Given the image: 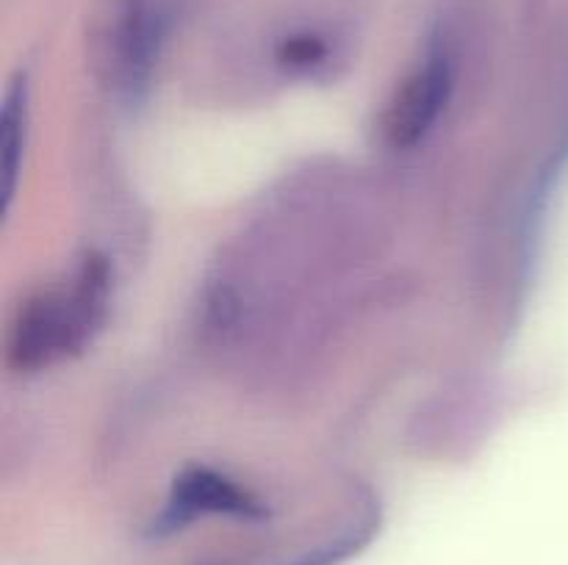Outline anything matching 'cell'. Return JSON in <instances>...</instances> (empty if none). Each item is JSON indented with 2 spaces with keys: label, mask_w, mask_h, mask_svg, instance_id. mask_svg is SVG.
I'll use <instances>...</instances> for the list:
<instances>
[{
  "label": "cell",
  "mask_w": 568,
  "mask_h": 565,
  "mask_svg": "<svg viewBox=\"0 0 568 565\" xmlns=\"http://www.w3.org/2000/svg\"><path fill=\"white\" fill-rule=\"evenodd\" d=\"M105 299L109 266L92 255L83 260L70 288L39 294L20 310L9 341L11 363L31 371L75 352L103 319Z\"/></svg>",
  "instance_id": "cell-1"
},
{
  "label": "cell",
  "mask_w": 568,
  "mask_h": 565,
  "mask_svg": "<svg viewBox=\"0 0 568 565\" xmlns=\"http://www.w3.org/2000/svg\"><path fill=\"white\" fill-rule=\"evenodd\" d=\"M170 14L172 0H114L105 22V55L120 86L139 89L148 81Z\"/></svg>",
  "instance_id": "cell-2"
},
{
  "label": "cell",
  "mask_w": 568,
  "mask_h": 565,
  "mask_svg": "<svg viewBox=\"0 0 568 565\" xmlns=\"http://www.w3.org/2000/svg\"><path fill=\"white\" fill-rule=\"evenodd\" d=\"M453 94V64L444 50H433L427 59L410 72L403 86L394 94L392 105L386 111L383 131L392 147L405 150L430 133L442 111L447 109V100Z\"/></svg>",
  "instance_id": "cell-3"
},
{
  "label": "cell",
  "mask_w": 568,
  "mask_h": 565,
  "mask_svg": "<svg viewBox=\"0 0 568 565\" xmlns=\"http://www.w3.org/2000/svg\"><path fill=\"white\" fill-rule=\"evenodd\" d=\"M197 513H225L242 515V518H258L261 507L247 491L236 487L225 476L214 474L209 469H192L175 482L166 521L183 524V521H189Z\"/></svg>",
  "instance_id": "cell-4"
},
{
  "label": "cell",
  "mask_w": 568,
  "mask_h": 565,
  "mask_svg": "<svg viewBox=\"0 0 568 565\" xmlns=\"http://www.w3.org/2000/svg\"><path fill=\"white\" fill-rule=\"evenodd\" d=\"M22 138H26V86H14L3 111V194L6 203L14 194L17 170H20Z\"/></svg>",
  "instance_id": "cell-5"
},
{
  "label": "cell",
  "mask_w": 568,
  "mask_h": 565,
  "mask_svg": "<svg viewBox=\"0 0 568 565\" xmlns=\"http://www.w3.org/2000/svg\"><path fill=\"white\" fill-rule=\"evenodd\" d=\"M327 55L325 39L316 37V33H297V37H288L286 42L277 50V61L288 70H311V66L322 64Z\"/></svg>",
  "instance_id": "cell-6"
}]
</instances>
